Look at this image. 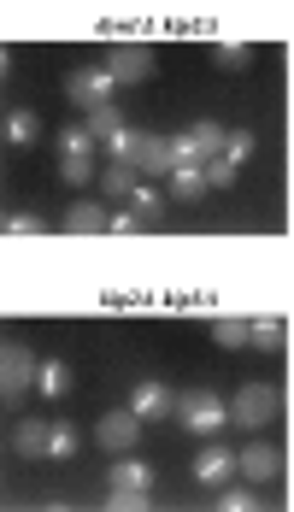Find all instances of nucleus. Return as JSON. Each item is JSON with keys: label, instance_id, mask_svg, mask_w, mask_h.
Masks as SVG:
<instances>
[{"label": "nucleus", "instance_id": "f257e3e1", "mask_svg": "<svg viewBox=\"0 0 294 512\" xmlns=\"http://www.w3.org/2000/svg\"><path fill=\"white\" fill-rule=\"evenodd\" d=\"M171 418H177L183 430H195V436H218V430L230 424V401H224V395H212V389H183Z\"/></svg>", "mask_w": 294, "mask_h": 512}, {"label": "nucleus", "instance_id": "f03ea898", "mask_svg": "<svg viewBox=\"0 0 294 512\" xmlns=\"http://www.w3.org/2000/svg\"><path fill=\"white\" fill-rule=\"evenodd\" d=\"M36 371H42V359L30 354L24 342H6L0 348V395H6V407L24 401V395H36Z\"/></svg>", "mask_w": 294, "mask_h": 512}, {"label": "nucleus", "instance_id": "7ed1b4c3", "mask_svg": "<svg viewBox=\"0 0 294 512\" xmlns=\"http://www.w3.org/2000/svg\"><path fill=\"white\" fill-rule=\"evenodd\" d=\"M106 483H112V507H124V512H136V507H147V495H153V465H142V460H124L106 471Z\"/></svg>", "mask_w": 294, "mask_h": 512}, {"label": "nucleus", "instance_id": "20e7f679", "mask_svg": "<svg viewBox=\"0 0 294 512\" xmlns=\"http://www.w3.org/2000/svg\"><path fill=\"white\" fill-rule=\"evenodd\" d=\"M271 418H277V389H271V383H242V389L230 395V424L265 430Z\"/></svg>", "mask_w": 294, "mask_h": 512}, {"label": "nucleus", "instance_id": "39448f33", "mask_svg": "<svg viewBox=\"0 0 294 512\" xmlns=\"http://www.w3.org/2000/svg\"><path fill=\"white\" fill-rule=\"evenodd\" d=\"M171 154L177 165H212L224 154V124H189L183 136H171Z\"/></svg>", "mask_w": 294, "mask_h": 512}, {"label": "nucleus", "instance_id": "423d86ee", "mask_svg": "<svg viewBox=\"0 0 294 512\" xmlns=\"http://www.w3.org/2000/svg\"><path fill=\"white\" fill-rule=\"evenodd\" d=\"M95 442L106 448V454H130V448L142 442V418H136L130 407H124V412H106V418L95 424Z\"/></svg>", "mask_w": 294, "mask_h": 512}, {"label": "nucleus", "instance_id": "0eeeda50", "mask_svg": "<svg viewBox=\"0 0 294 512\" xmlns=\"http://www.w3.org/2000/svg\"><path fill=\"white\" fill-rule=\"evenodd\" d=\"M112 89H118V77H112L106 65H83V71H71V101L83 106V112H89V106H106L112 101Z\"/></svg>", "mask_w": 294, "mask_h": 512}, {"label": "nucleus", "instance_id": "6e6552de", "mask_svg": "<svg viewBox=\"0 0 294 512\" xmlns=\"http://www.w3.org/2000/svg\"><path fill=\"white\" fill-rule=\"evenodd\" d=\"M236 471H242L247 483H271V477L283 471V454H277V442H247L242 454H236Z\"/></svg>", "mask_w": 294, "mask_h": 512}, {"label": "nucleus", "instance_id": "1a4fd4ad", "mask_svg": "<svg viewBox=\"0 0 294 512\" xmlns=\"http://www.w3.org/2000/svg\"><path fill=\"white\" fill-rule=\"evenodd\" d=\"M130 165H136V171H153V177H171V165H177V154H171V136H153V130H142V136H136V154H130Z\"/></svg>", "mask_w": 294, "mask_h": 512}, {"label": "nucleus", "instance_id": "9d476101", "mask_svg": "<svg viewBox=\"0 0 294 512\" xmlns=\"http://www.w3.org/2000/svg\"><path fill=\"white\" fill-rule=\"evenodd\" d=\"M130 412H136L142 424H159V418L177 412V395H171L165 383H136V389H130Z\"/></svg>", "mask_w": 294, "mask_h": 512}, {"label": "nucleus", "instance_id": "9b49d317", "mask_svg": "<svg viewBox=\"0 0 294 512\" xmlns=\"http://www.w3.org/2000/svg\"><path fill=\"white\" fill-rule=\"evenodd\" d=\"M230 477H236V454H230V448H218V442L200 448V460H195V483L200 489H224Z\"/></svg>", "mask_w": 294, "mask_h": 512}, {"label": "nucleus", "instance_id": "f8f14e48", "mask_svg": "<svg viewBox=\"0 0 294 512\" xmlns=\"http://www.w3.org/2000/svg\"><path fill=\"white\" fill-rule=\"evenodd\" d=\"M106 71L118 77V89H124V83H147V77H153V53L147 48H112L106 53Z\"/></svg>", "mask_w": 294, "mask_h": 512}, {"label": "nucleus", "instance_id": "ddd939ff", "mask_svg": "<svg viewBox=\"0 0 294 512\" xmlns=\"http://www.w3.org/2000/svg\"><path fill=\"white\" fill-rule=\"evenodd\" d=\"M12 448H18L24 460H42L53 448V424L48 418H18V424H12Z\"/></svg>", "mask_w": 294, "mask_h": 512}, {"label": "nucleus", "instance_id": "4468645a", "mask_svg": "<svg viewBox=\"0 0 294 512\" xmlns=\"http://www.w3.org/2000/svg\"><path fill=\"white\" fill-rule=\"evenodd\" d=\"M106 230H112V218L100 201H77L65 212V236H106Z\"/></svg>", "mask_w": 294, "mask_h": 512}, {"label": "nucleus", "instance_id": "2eb2a0df", "mask_svg": "<svg viewBox=\"0 0 294 512\" xmlns=\"http://www.w3.org/2000/svg\"><path fill=\"white\" fill-rule=\"evenodd\" d=\"M0 136H6L12 148H36V142H42V118H36L30 106H12L6 124H0Z\"/></svg>", "mask_w": 294, "mask_h": 512}, {"label": "nucleus", "instance_id": "dca6fc26", "mask_svg": "<svg viewBox=\"0 0 294 512\" xmlns=\"http://www.w3.org/2000/svg\"><path fill=\"white\" fill-rule=\"evenodd\" d=\"M212 342L230 348V354H236V348H253V318H218V324H212Z\"/></svg>", "mask_w": 294, "mask_h": 512}, {"label": "nucleus", "instance_id": "f3484780", "mask_svg": "<svg viewBox=\"0 0 294 512\" xmlns=\"http://www.w3.org/2000/svg\"><path fill=\"white\" fill-rule=\"evenodd\" d=\"M171 195L177 201H200L206 195V165H171Z\"/></svg>", "mask_w": 294, "mask_h": 512}, {"label": "nucleus", "instance_id": "a211bd4d", "mask_svg": "<svg viewBox=\"0 0 294 512\" xmlns=\"http://www.w3.org/2000/svg\"><path fill=\"white\" fill-rule=\"evenodd\" d=\"M100 183H106V195H112V201H130V195H136V165H124V159H112Z\"/></svg>", "mask_w": 294, "mask_h": 512}, {"label": "nucleus", "instance_id": "6ab92c4d", "mask_svg": "<svg viewBox=\"0 0 294 512\" xmlns=\"http://www.w3.org/2000/svg\"><path fill=\"white\" fill-rule=\"evenodd\" d=\"M59 159H95V136H89V124L59 130Z\"/></svg>", "mask_w": 294, "mask_h": 512}, {"label": "nucleus", "instance_id": "aec40b11", "mask_svg": "<svg viewBox=\"0 0 294 512\" xmlns=\"http://www.w3.org/2000/svg\"><path fill=\"white\" fill-rule=\"evenodd\" d=\"M71 389V371L59 365V359H42V371H36V395H48V401H59Z\"/></svg>", "mask_w": 294, "mask_h": 512}, {"label": "nucleus", "instance_id": "412c9836", "mask_svg": "<svg viewBox=\"0 0 294 512\" xmlns=\"http://www.w3.org/2000/svg\"><path fill=\"white\" fill-rule=\"evenodd\" d=\"M283 336H289V324H283V318H253V348H259V354H277V348H283Z\"/></svg>", "mask_w": 294, "mask_h": 512}, {"label": "nucleus", "instance_id": "4be33fe9", "mask_svg": "<svg viewBox=\"0 0 294 512\" xmlns=\"http://www.w3.org/2000/svg\"><path fill=\"white\" fill-rule=\"evenodd\" d=\"M83 124H89V136H95V142H106L112 130H124V112L106 101V106H89V118H83Z\"/></svg>", "mask_w": 294, "mask_h": 512}, {"label": "nucleus", "instance_id": "5701e85b", "mask_svg": "<svg viewBox=\"0 0 294 512\" xmlns=\"http://www.w3.org/2000/svg\"><path fill=\"white\" fill-rule=\"evenodd\" d=\"M253 148H259V136H253V130H224V159H230V165L253 159Z\"/></svg>", "mask_w": 294, "mask_h": 512}, {"label": "nucleus", "instance_id": "b1692460", "mask_svg": "<svg viewBox=\"0 0 294 512\" xmlns=\"http://www.w3.org/2000/svg\"><path fill=\"white\" fill-rule=\"evenodd\" d=\"M212 59H218V71H247V65H253V48H247V42H224Z\"/></svg>", "mask_w": 294, "mask_h": 512}, {"label": "nucleus", "instance_id": "393cba45", "mask_svg": "<svg viewBox=\"0 0 294 512\" xmlns=\"http://www.w3.org/2000/svg\"><path fill=\"white\" fill-rule=\"evenodd\" d=\"M77 448H83V436H77V424H53V460H71V454H77Z\"/></svg>", "mask_w": 294, "mask_h": 512}, {"label": "nucleus", "instance_id": "a878e982", "mask_svg": "<svg viewBox=\"0 0 294 512\" xmlns=\"http://www.w3.org/2000/svg\"><path fill=\"white\" fill-rule=\"evenodd\" d=\"M130 212H136V218H159V212H165V195L147 183V189H136V195H130Z\"/></svg>", "mask_w": 294, "mask_h": 512}, {"label": "nucleus", "instance_id": "bb28decb", "mask_svg": "<svg viewBox=\"0 0 294 512\" xmlns=\"http://www.w3.org/2000/svg\"><path fill=\"white\" fill-rule=\"evenodd\" d=\"M59 177L71 189H83V183H95V159H59Z\"/></svg>", "mask_w": 294, "mask_h": 512}, {"label": "nucleus", "instance_id": "cd10ccee", "mask_svg": "<svg viewBox=\"0 0 294 512\" xmlns=\"http://www.w3.org/2000/svg\"><path fill=\"white\" fill-rule=\"evenodd\" d=\"M136 136H142V130H130V124H124V130H112V136H106V154L130 165V154H136Z\"/></svg>", "mask_w": 294, "mask_h": 512}, {"label": "nucleus", "instance_id": "c85d7f7f", "mask_svg": "<svg viewBox=\"0 0 294 512\" xmlns=\"http://www.w3.org/2000/svg\"><path fill=\"white\" fill-rule=\"evenodd\" d=\"M6 236H18V242H36V236H48V230H42V218L18 212V218H6Z\"/></svg>", "mask_w": 294, "mask_h": 512}, {"label": "nucleus", "instance_id": "c756f323", "mask_svg": "<svg viewBox=\"0 0 294 512\" xmlns=\"http://www.w3.org/2000/svg\"><path fill=\"white\" fill-rule=\"evenodd\" d=\"M218 507H230V512H253V507H259V495H253V483H242V489H224V495H218Z\"/></svg>", "mask_w": 294, "mask_h": 512}, {"label": "nucleus", "instance_id": "7c9ffc66", "mask_svg": "<svg viewBox=\"0 0 294 512\" xmlns=\"http://www.w3.org/2000/svg\"><path fill=\"white\" fill-rule=\"evenodd\" d=\"M230 177H236V165H230L224 154H218L212 165H206V189H230Z\"/></svg>", "mask_w": 294, "mask_h": 512}, {"label": "nucleus", "instance_id": "2f4dec72", "mask_svg": "<svg viewBox=\"0 0 294 512\" xmlns=\"http://www.w3.org/2000/svg\"><path fill=\"white\" fill-rule=\"evenodd\" d=\"M136 224H142V218H136V212H118V218H112V236H130V230H136Z\"/></svg>", "mask_w": 294, "mask_h": 512}]
</instances>
